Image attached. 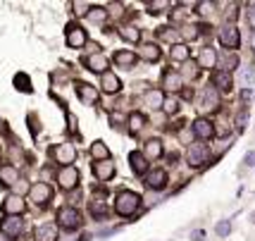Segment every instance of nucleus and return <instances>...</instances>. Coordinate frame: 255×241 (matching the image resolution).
I'll return each mask as SVG.
<instances>
[{
    "label": "nucleus",
    "mask_w": 255,
    "mask_h": 241,
    "mask_svg": "<svg viewBox=\"0 0 255 241\" xmlns=\"http://www.w3.org/2000/svg\"><path fill=\"white\" fill-rule=\"evenodd\" d=\"M191 241H205V232H203V230L191 232Z\"/></svg>",
    "instance_id": "41"
},
{
    "label": "nucleus",
    "mask_w": 255,
    "mask_h": 241,
    "mask_svg": "<svg viewBox=\"0 0 255 241\" xmlns=\"http://www.w3.org/2000/svg\"><path fill=\"white\" fill-rule=\"evenodd\" d=\"M198 65L205 67V69H210V67L217 65V53H215V48H203V50H200Z\"/></svg>",
    "instance_id": "21"
},
{
    "label": "nucleus",
    "mask_w": 255,
    "mask_h": 241,
    "mask_svg": "<svg viewBox=\"0 0 255 241\" xmlns=\"http://www.w3.org/2000/svg\"><path fill=\"white\" fill-rule=\"evenodd\" d=\"M246 120H248V115H246V112H241V115H239V120H236V122H239V129H244V127H246Z\"/></svg>",
    "instance_id": "42"
},
{
    "label": "nucleus",
    "mask_w": 255,
    "mask_h": 241,
    "mask_svg": "<svg viewBox=\"0 0 255 241\" xmlns=\"http://www.w3.org/2000/svg\"><path fill=\"white\" fill-rule=\"evenodd\" d=\"M72 7L77 14H84V12H89V5H84V2H72Z\"/></svg>",
    "instance_id": "40"
},
{
    "label": "nucleus",
    "mask_w": 255,
    "mask_h": 241,
    "mask_svg": "<svg viewBox=\"0 0 255 241\" xmlns=\"http://www.w3.org/2000/svg\"><path fill=\"white\" fill-rule=\"evenodd\" d=\"M53 155H55L57 163H62L67 167L69 163H74V158H77V151H74V146L72 143H60L55 151H53Z\"/></svg>",
    "instance_id": "8"
},
{
    "label": "nucleus",
    "mask_w": 255,
    "mask_h": 241,
    "mask_svg": "<svg viewBox=\"0 0 255 241\" xmlns=\"http://www.w3.org/2000/svg\"><path fill=\"white\" fill-rule=\"evenodd\" d=\"M255 81V69L253 67H244L241 72H239V84L241 86H251Z\"/></svg>",
    "instance_id": "28"
},
{
    "label": "nucleus",
    "mask_w": 255,
    "mask_h": 241,
    "mask_svg": "<svg viewBox=\"0 0 255 241\" xmlns=\"http://www.w3.org/2000/svg\"><path fill=\"white\" fill-rule=\"evenodd\" d=\"M29 198H31L33 203H38V206L50 203V198H53V189L48 187V184H43V182H38V184H33V187H31Z\"/></svg>",
    "instance_id": "6"
},
{
    "label": "nucleus",
    "mask_w": 255,
    "mask_h": 241,
    "mask_svg": "<svg viewBox=\"0 0 255 241\" xmlns=\"http://www.w3.org/2000/svg\"><path fill=\"white\" fill-rule=\"evenodd\" d=\"M120 33H122V38H127L129 43H138V38H141V31H138L136 26H124V29H120Z\"/></svg>",
    "instance_id": "30"
},
{
    "label": "nucleus",
    "mask_w": 255,
    "mask_h": 241,
    "mask_svg": "<svg viewBox=\"0 0 255 241\" xmlns=\"http://www.w3.org/2000/svg\"><path fill=\"white\" fill-rule=\"evenodd\" d=\"M100 86H103V91H105V93H117L122 84H120V77H117V74L105 72V74H103V84H100Z\"/></svg>",
    "instance_id": "20"
},
{
    "label": "nucleus",
    "mask_w": 255,
    "mask_h": 241,
    "mask_svg": "<svg viewBox=\"0 0 255 241\" xmlns=\"http://www.w3.org/2000/svg\"><path fill=\"white\" fill-rule=\"evenodd\" d=\"M246 165H251V167L255 165V153H253V151H251V153L246 155Z\"/></svg>",
    "instance_id": "43"
},
{
    "label": "nucleus",
    "mask_w": 255,
    "mask_h": 241,
    "mask_svg": "<svg viewBox=\"0 0 255 241\" xmlns=\"http://www.w3.org/2000/svg\"><path fill=\"white\" fill-rule=\"evenodd\" d=\"M205 160H208V146H205V143H191L189 163L193 165V167H198V165H203Z\"/></svg>",
    "instance_id": "9"
},
{
    "label": "nucleus",
    "mask_w": 255,
    "mask_h": 241,
    "mask_svg": "<svg viewBox=\"0 0 255 241\" xmlns=\"http://www.w3.org/2000/svg\"><path fill=\"white\" fill-rule=\"evenodd\" d=\"M77 93H79V98L84 100L86 105H96V103H98V91L91 86V84H79Z\"/></svg>",
    "instance_id": "14"
},
{
    "label": "nucleus",
    "mask_w": 255,
    "mask_h": 241,
    "mask_svg": "<svg viewBox=\"0 0 255 241\" xmlns=\"http://www.w3.org/2000/svg\"><path fill=\"white\" fill-rule=\"evenodd\" d=\"M138 203H141L138 194H133V191H120V194H117V201H115V210H117V215L129 218V215L136 213Z\"/></svg>",
    "instance_id": "1"
},
{
    "label": "nucleus",
    "mask_w": 255,
    "mask_h": 241,
    "mask_svg": "<svg viewBox=\"0 0 255 241\" xmlns=\"http://www.w3.org/2000/svg\"><path fill=\"white\" fill-rule=\"evenodd\" d=\"M84 65L89 67L91 72H100V74H105V72H108V57H105L103 53L89 55V57H84Z\"/></svg>",
    "instance_id": "10"
},
{
    "label": "nucleus",
    "mask_w": 255,
    "mask_h": 241,
    "mask_svg": "<svg viewBox=\"0 0 255 241\" xmlns=\"http://www.w3.org/2000/svg\"><path fill=\"white\" fill-rule=\"evenodd\" d=\"M57 182H60V187L62 189H74L79 182V170L74 167V165H67V167H62L60 172H57Z\"/></svg>",
    "instance_id": "5"
},
{
    "label": "nucleus",
    "mask_w": 255,
    "mask_h": 241,
    "mask_svg": "<svg viewBox=\"0 0 255 241\" xmlns=\"http://www.w3.org/2000/svg\"><path fill=\"white\" fill-rule=\"evenodd\" d=\"M93 172H96V177H98L100 182H108V179L115 175V165H112L110 160H100V163L93 165Z\"/></svg>",
    "instance_id": "16"
},
{
    "label": "nucleus",
    "mask_w": 255,
    "mask_h": 241,
    "mask_svg": "<svg viewBox=\"0 0 255 241\" xmlns=\"http://www.w3.org/2000/svg\"><path fill=\"white\" fill-rule=\"evenodd\" d=\"M0 124H2V122H0Z\"/></svg>",
    "instance_id": "44"
},
{
    "label": "nucleus",
    "mask_w": 255,
    "mask_h": 241,
    "mask_svg": "<svg viewBox=\"0 0 255 241\" xmlns=\"http://www.w3.org/2000/svg\"><path fill=\"white\" fill-rule=\"evenodd\" d=\"M14 86L19 88V91H29V93H31V79L26 77V74H22V72H19V74L14 77Z\"/></svg>",
    "instance_id": "33"
},
{
    "label": "nucleus",
    "mask_w": 255,
    "mask_h": 241,
    "mask_svg": "<svg viewBox=\"0 0 255 241\" xmlns=\"http://www.w3.org/2000/svg\"><path fill=\"white\" fill-rule=\"evenodd\" d=\"M198 108L205 110V112L217 108V93H215V88H212V86H208L205 91H203V103H200Z\"/></svg>",
    "instance_id": "23"
},
{
    "label": "nucleus",
    "mask_w": 255,
    "mask_h": 241,
    "mask_svg": "<svg viewBox=\"0 0 255 241\" xmlns=\"http://www.w3.org/2000/svg\"><path fill=\"white\" fill-rule=\"evenodd\" d=\"M193 132L198 139H212L215 136V129H212V124L208 120H196L193 122Z\"/></svg>",
    "instance_id": "19"
},
{
    "label": "nucleus",
    "mask_w": 255,
    "mask_h": 241,
    "mask_svg": "<svg viewBox=\"0 0 255 241\" xmlns=\"http://www.w3.org/2000/svg\"><path fill=\"white\" fill-rule=\"evenodd\" d=\"M115 62L120 67H133L136 65V55L129 53V50H120V53L115 55Z\"/></svg>",
    "instance_id": "24"
},
{
    "label": "nucleus",
    "mask_w": 255,
    "mask_h": 241,
    "mask_svg": "<svg viewBox=\"0 0 255 241\" xmlns=\"http://www.w3.org/2000/svg\"><path fill=\"white\" fill-rule=\"evenodd\" d=\"M143 103L148 105V108H162V103H165V96H162V91L160 88H150V91H145L143 93Z\"/></svg>",
    "instance_id": "15"
},
{
    "label": "nucleus",
    "mask_w": 255,
    "mask_h": 241,
    "mask_svg": "<svg viewBox=\"0 0 255 241\" xmlns=\"http://www.w3.org/2000/svg\"><path fill=\"white\" fill-rule=\"evenodd\" d=\"M162 108H165V112L167 115H174L179 110V103H177V98H165V103H162Z\"/></svg>",
    "instance_id": "36"
},
{
    "label": "nucleus",
    "mask_w": 255,
    "mask_h": 241,
    "mask_svg": "<svg viewBox=\"0 0 255 241\" xmlns=\"http://www.w3.org/2000/svg\"><path fill=\"white\" fill-rule=\"evenodd\" d=\"M157 36H160L162 41H177V31H174L172 26H160Z\"/></svg>",
    "instance_id": "35"
},
{
    "label": "nucleus",
    "mask_w": 255,
    "mask_h": 241,
    "mask_svg": "<svg viewBox=\"0 0 255 241\" xmlns=\"http://www.w3.org/2000/svg\"><path fill=\"white\" fill-rule=\"evenodd\" d=\"M143 122L145 120H143V115H141V112H131V117H129V132L136 134L141 127H143Z\"/></svg>",
    "instance_id": "31"
},
{
    "label": "nucleus",
    "mask_w": 255,
    "mask_h": 241,
    "mask_svg": "<svg viewBox=\"0 0 255 241\" xmlns=\"http://www.w3.org/2000/svg\"><path fill=\"white\" fill-rule=\"evenodd\" d=\"M5 213H12V215H19V213H24L26 210V203H24L19 196H7L5 198Z\"/></svg>",
    "instance_id": "18"
},
{
    "label": "nucleus",
    "mask_w": 255,
    "mask_h": 241,
    "mask_svg": "<svg viewBox=\"0 0 255 241\" xmlns=\"http://www.w3.org/2000/svg\"><path fill=\"white\" fill-rule=\"evenodd\" d=\"M215 84H217V86L222 88V91H229V88H232V74H229V72H217V74H215Z\"/></svg>",
    "instance_id": "29"
},
{
    "label": "nucleus",
    "mask_w": 255,
    "mask_h": 241,
    "mask_svg": "<svg viewBox=\"0 0 255 241\" xmlns=\"http://www.w3.org/2000/svg\"><path fill=\"white\" fill-rule=\"evenodd\" d=\"M143 155H145V160H148V158H160V155H162V143L157 141V139L148 141V143H145Z\"/></svg>",
    "instance_id": "25"
},
{
    "label": "nucleus",
    "mask_w": 255,
    "mask_h": 241,
    "mask_svg": "<svg viewBox=\"0 0 255 241\" xmlns=\"http://www.w3.org/2000/svg\"><path fill=\"white\" fill-rule=\"evenodd\" d=\"M220 43L224 45V48H239V43H241V36H239V29L234 26V24H227L222 31H220Z\"/></svg>",
    "instance_id": "7"
},
{
    "label": "nucleus",
    "mask_w": 255,
    "mask_h": 241,
    "mask_svg": "<svg viewBox=\"0 0 255 241\" xmlns=\"http://www.w3.org/2000/svg\"><path fill=\"white\" fill-rule=\"evenodd\" d=\"M141 57L148 60V62H155V60H160V48L153 43H145L143 48H141Z\"/></svg>",
    "instance_id": "26"
},
{
    "label": "nucleus",
    "mask_w": 255,
    "mask_h": 241,
    "mask_svg": "<svg viewBox=\"0 0 255 241\" xmlns=\"http://www.w3.org/2000/svg\"><path fill=\"white\" fill-rule=\"evenodd\" d=\"M0 232H2L5 237L14 239V237H19V234L24 232V220L17 218V215H10V218H5L2 222H0Z\"/></svg>",
    "instance_id": "4"
},
{
    "label": "nucleus",
    "mask_w": 255,
    "mask_h": 241,
    "mask_svg": "<svg viewBox=\"0 0 255 241\" xmlns=\"http://www.w3.org/2000/svg\"><path fill=\"white\" fill-rule=\"evenodd\" d=\"M184 74H186V77H196V62H189V60H186V62H184Z\"/></svg>",
    "instance_id": "39"
},
{
    "label": "nucleus",
    "mask_w": 255,
    "mask_h": 241,
    "mask_svg": "<svg viewBox=\"0 0 255 241\" xmlns=\"http://www.w3.org/2000/svg\"><path fill=\"white\" fill-rule=\"evenodd\" d=\"M229 232H232V225H229V220H222V222L217 225V234H220V237H227Z\"/></svg>",
    "instance_id": "38"
},
{
    "label": "nucleus",
    "mask_w": 255,
    "mask_h": 241,
    "mask_svg": "<svg viewBox=\"0 0 255 241\" xmlns=\"http://www.w3.org/2000/svg\"><path fill=\"white\" fill-rule=\"evenodd\" d=\"M33 237H36V241H55L57 239V227L53 222H43V225L36 227Z\"/></svg>",
    "instance_id": "11"
},
{
    "label": "nucleus",
    "mask_w": 255,
    "mask_h": 241,
    "mask_svg": "<svg viewBox=\"0 0 255 241\" xmlns=\"http://www.w3.org/2000/svg\"><path fill=\"white\" fill-rule=\"evenodd\" d=\"M91 155H93V158H96V160H108V146H105V143L103 141H96L93 143V146H91Z\"/></svg>",
    "instance_id": "27"
},
{
    "label": "nucleus",
    "mask_w": 255,
    "mask_h": 241,
    "mask_svg": "<svg viewBox=\"0 0 255 241\" xmlns=\"http://www.w3.org/2000/svg\"><path fill=\"white\" fill-rule=\"evenodd\" d=\"M129 160H131V170L136 175H143L145 170H148V160H145V155L141 153V151H133V153L129 155Z\"/></svg>",
    "instance_id": "22"
},
{
    "label": "nucleus",
    "mask_w": 255,
    "mask_h": 241,
    "mask_svg": "<svg viewBox=\"0 0 255 241\" xmlns=\"http://www.w3.org/2000/svg\"><path fill=\"white\" fill-rule=\"evenodd\" d=\"M86 14H89L91 22H103V19L108 17V10H105V7H89Z\"/></svg>",
    "instance_id": "32"
},
{
    "label": "nucleus",
    "mask_w": 255,
    "mask_h": 241,
    "mask_svg": "<svg viewBox=\"0 0 255 241\" xmlns=\"http://www.w3.org/2000/svg\"><path fill=\"white\" fill-rule=\"evenodd\" d=\"M17 182H19V172H17V167H10V165L0 167V184L12 187V184H17Z\"/></svg>",
    "instance_id": "17"
},
{
    "label": "nucleus",
    "mask_w": 255,
    "mask_h": 241,
    "mask_svg": "<svg viewBox=\"0 0 255 241\" xmlns=\"http://www.w3.org/2000/svg\"><path fill=\"white\" fill-rule=\"evenodd\" d=\"M162 88L165 91H179L181 88V74L174 72V69H165V74H162Z\"/></svg>",
    "instance_id": "13"
},
{
    "label": "nucleus",
    "mask_w": 255,
    "mask_h": 241,
    "mask_svg": "<svg viewBox=\"0 0 255 241\" xmlns=\"http://www.w3.org/2000/svg\"><path fill=\"white\" fill-rule=\"evenodd\" d=\"M145 184L150 189H155V191H160V189L167 187V172L165 170H153V172H148V177H145Z\"/></svg>",
    "instance_id": "12"
},
{
    "label": "nucleus",
    "mask_w": 255,
    "mask_h": 241,
    "mask_svg": "<svg viewBox=\"0 0 255 241\" xmlns=\"http://www.w3.org/2000/svg\"><path fill=\"white\" fill-rule=\"evenodd\" d=\"M172 57H174V60H184V62H186V60H189V48H186L184 43H177L174 48H172Z\"/></svg>",
    "instance_id": "34"
},
{
    "label": "nucleus",
    "mask_w": 255,
    "mask_h": 241,
    "mask_svg": "<svg viewBox=\"0 0 255 241\" xmlns=\"http://www.w3.org/2000/svg\"><path fill=\"white\" fill-rule=\"evenodd\" d=\"M181 33H184V38H186V41H193V38H196V36H198V31H196V26H184V29H181ZM181 33H179V36H181Z\"/></svg>",
    "instance_id": "37"
},
{
    "label": "nucleus",
    "mask_w": 255,
    "mask_h": 241,
    "mask_svg": "<svg viewBox=\"0 0 255 241\" xmlns=\"http://www.w3.org/2000/svg\"><path fill=\"white\" fill-rule=\"evenodd\" d=\"M57 220H60V225H62L67 232H72V230H77V227H81V213H79L77 208H69V206L60 208V213H57Z\"/></svg>",
    "instance_id": "2"
},
{
    "label": "nucleus",
    "mask_w": 255,
    "mask_h": 241,
    "mask_svg": "<svg viewBox=\"0 0 255 241\" xmlns=\"http://www.w3.org/2000/svg\"><path fill=\"white\" fill-rule=\"evenodd\" d=\"M86 29H81L79 24H69L67 26V45L69 48H74V50H79V48H84L86 45Z\"/></svg>",
    "instance_id": "3"
}]
</instances>
